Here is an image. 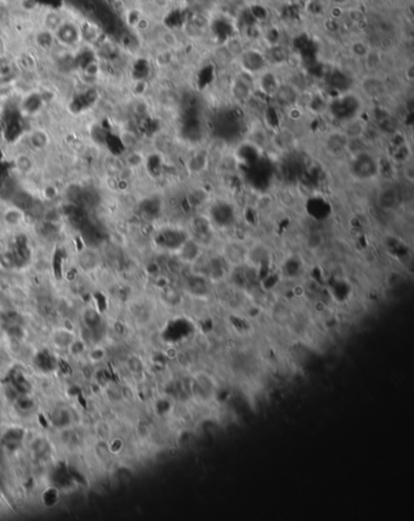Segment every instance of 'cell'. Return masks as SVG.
I'll return each instance as SVG.
<instances>
[{
  "label": "cell",
  "mask_w": 414,
  "mask_h": 521,
  "mask_svg": "<svg viewBox=\"0 0 414 521\" xmlns=\"http://www.w3.org/2000/svg\"><path fill=\"white\" fill-rule=\"evenodd\" d=\"M53 38L59 49L66 51L78 50L81 45H84L80 20L75 16L67 14L61 26L53 33Z\"/></svg>",
  "instance_id": "cell-1"
},
{
  "label": "cell",
  "mask_w": 414,
  "mask_h": 521,
  "mask_svg": "<svg viewBox=\"0 0 414 521\" xmlns=\"http://www.w3.org/2000/svg\"><path fill=\"white\" fill-rule=\"evenodd\" d=\"M239 62H241L242 71L251 75H258L261 73L262 71L267 69L268 65L266 56L254 49L244 50L239 53Z\"/></svg>",
  "instance_id": "cell-2"
},
{
  "label": "cell",
  "mask_w": 414,
  "mask_h": 521,
  "mask_svg": "<svg viewBox=\"0 0 414 521\" xmlns=\"http://www.w3.org/2000/svg\"><path fill=\"white\" fill-rule=\"evenodd\" d=\"M254 89L255 79H253V75L242 71L238 77L233 79L232 85H231V94L235 97V100L239 102H245L246 100L251 99Z\"/></svg>",
  "instance_id": "cell-3"
},
{
  "label": "cell",
  "mask_w": 414,
  "mask_h": 521,
  "mask_svg": "<svg viewBox=\"0 0 414 521\" xmlns=\"http://www.w3.org/2000/svg\"><path fill=\"white\" fill-rule=\"evenodd\" d=\"M67 12L55 8H46L39 12V28H43L50 33H55L66 18Z\"/></svg>",
  "instance_id": "cell-4"
},
{
  "label": "cell",
  "mask_w": 414,
  "mask_h": 521,
  "mask_svg": "<svg viewBox=\"0 0 414 521\" xmlns=\"http://www.w3.org/2000/svg\"><path fill=\"white\" fill-rule=\"evenodd\" d=\"M340 130L343 131V134L349 141L361 140L367 132V122L362 119L361 117L356 116L341 123Z\"/></svg>",
  "instance_id": "cell-5"
},
{
  "label": "cell",
  "mask_w": 414,
  "mask_h": 521,
  "mask_svg": "<svg viewBox=\"0 0 414 521\" xmlns=\"http://www.w3.org/2000/svg\"><path fill=\"white\" fill-rule=\"evenodd\" d=\"M281 83L282 81L280 80L278 75L273 73L272 71H268L267 68L258 74V79L255 80V88H258L259 91H261L264 95L273 97Z\"/></svg>",
  "instance_id": "cell-6"
},
{
  "label": "cell",
  "mask_w": 414,
  "mask_h": 521,
  "mask_svg": "<svg viewBox=\"0 0 414 521\" xmlns=\"http://www.w3.org/2000/svg\"><path fill=\"white\" fill-rule=\"evenodd\" d=\"M33 42L34 45H36L39 50H42V51L51 52L53 51L55 47H58L56 46L53 34L39 27H38V30L34 32Z\"/></svg>",
  "instance_id": "cell-7"
},
{
  "label": "cell",
  "mask_w": 414,
  "mask_h": 521,
  "mask_svg": "<svg viewBox=\"0 0 414 521\" xmlns=\"http://www.w3.org/2000/svg\"><path fill=\"white\" fill-rule=\"evenodd\" d=\"M28 140H30V144L34 148H43L49 142V136H47L46 131L43 130V129H34V130L30 131Z\"/></svg>",
  "instance_id": "cell-8"
},
{
  "label": "cell",
  "mask_w": 414,
  "mask_h": 521,
  "mask_svg": "<svg viewBox=\"0 0 414 521\" xmlns=\"http://www.w3.org/2000/svg\"><path fill=\"white\" fill-rule=\"evenodd\" d=\"M37 363L39 365V367H42L44 371L46 372H51L52 369L56 367V360L53 359V356L50 355L46 350L38 355Z\"/></svg>",
  "instance_id": "cell-9"
},
{
  "label": "cell",
  "mask_w": 414,
  "mask_h": 521,
  "mask_svg": "<svg viewBox=\"0 0 414 521\" xmlns=\"http://www.w3.org/2000/svg\"><path fill=\"white\" fill-rule=\"evenodd\" d=\"M159 39L168 49H174L179 44L178 37H176V34L172 30H164L159 34Z\"/></svg>",
  "instance_id": "cell-10"
},
{
  "label": "cell",
  "mask_w": 414,
  "mask_h": 521,
  "mask_svg": "<svg viewBox=\"0 0 414 521\" xmlns=\"http://www.w3.org/2000/svg\"><path fill=\"white\" fill-rule=\"evenodd\" d=\"M85 321H87V323H88V326H89V328L97 327L100 324V322H101L99 314H97V312L94 311V310L87 311V315H85Z\"/></svg>",
  "instance_id": "cell-11"
}]
</instances>
